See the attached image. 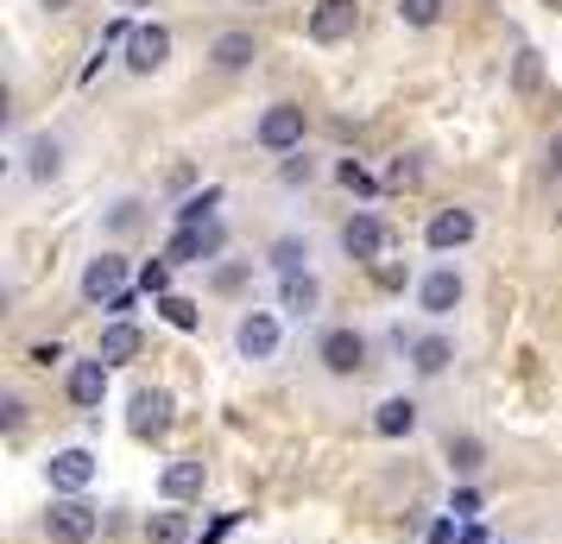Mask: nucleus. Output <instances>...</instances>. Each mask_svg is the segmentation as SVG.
<instances>
[{
    "label": "nucleus",
    "mask_w": 562,
    "mask_h": 544,
    "mask_svg": "<svg viewBox=\"0 0 562 544\" xmlns=\"http://www.w3.org/2000/svg\"><path fill=\"white\" fill-rule=\"evenodd\" d=\"M254 140L266 146V153H297V146H304V108L297 102H272L266 114H259Z\"/></svg>",
    "instance_id": "obj_1"
},
{
    "label": "nucleus",
    "mask_w": 562,
    "mask_h": 544,
    "mask_svg": "<svg viewBox=\"0 0 562 544\" xmlns=\"http://www.w3.org/2000/svg\"><path fill=\"white\" fill-rule=\"evenodd\" d=\"M95 525H102L95 507L70 493V500H57L52 513H45V539H52V544H89V539H95Z\"/></svg>",
    "instance_id": "obj_2"
},
{
    "label": "nucleus",
    "mask_w": 562,
    "mask_h": 544,
    "mask_svg": "<svg viewBox=\"0 0 562 544\" xmlns=\"http://www.w3.org/2000/svg\"><path fill=\"white\" fill-rule=\"evenodd\" d=\"M127 431H133L139 443H158V437H165V431H171V392H158V387H139V392H133Z\"/></svg>",
    "instance_id": "obj_3"
},
{
    "label": "nucleus",
    "mask_w": 562,
    "mask_h": 544,
    "mask_svg": "<svg viewBox=\"0 0 562 544\" xmlns=\"http://www.w3.org/2000/svg\"><path fill=\"white\" fill-rule=\"evenodd\" d=\"M355 26H360L355 0H316V7H310V38H316V45H341Z\"/></svg>",
    "instance_id": "obj_4"
},
{
    "label": "nucleus",
    "mask_w": 562,
    "mask_h": 544,
    "mask_svg": "<svg viewBox=\"0 0 562 544\" xmlns=\"http://www.w3.org/2000/svg\"><path fill=\"white\" fill-rule=\"evenodd\" d=\"M121 291H127V259L121 254H102V259L82 266V298H89V304H114Z\"/></svg>",
    "instance_id": "obj_5"
},
{
    "label": "nucleus",
    "mask_w": 562,
    "mask_h": 544,
    "mask_svg": "<svg viewBox=\"0 0 562 544\" xmlns=\"http://www.w3.org/2000/svg\"><path fill=\"white\" fill-rule=\"evenodd\" d=\"M316 355H323V367H329V374H341V380H348V374H360V367H367V336H360V330H329V336L316 342Z\"/></svg>",
    "instance_id": "obj_6"
},
{
    "label": "nucleus",
    "mask_w": 562,
    "mask_h": 544,
    "mask_svg": "<svg viewBox=\"0 0 562 544\" xmlns=\"http://www.w3.org/2000/svg\"><path fill=\"white\" fill-rule=\"evenodd\" d=\"M234 348H240L247 362H266V355L279 348V317L272 311H247L240 317V330H234Z\"/></svg>",
    "instance_id": "obj_7"
},
{
    "label": "nucleus",
    "mask_w": 562,
    "mask_h": 544,
    "mask_svg": "<svg viewBox=\"0 0 562 544\" xmlns=\"http://www.w3.org/2000/svg\"><path fill=\"white\" fill-rule=\"evenodd\" d=\"M424 241H430L436 254H449V247H468V241H474V215H468V209H436L430 229H424Z\"/></svg>",
    "instance_id": "obj_8"
},
{
    "label": "nucleus",
    "mask_w": 562,
    "mask_h": 544,
    "mask_svg": "<svg viewBox=\"0 0 562 544\" xmlns=\"http://www.w3.org/2000/svg\"><path fill=\"white\" fill-rule=\"evenodd\" d=\"M417 304H424L430 317H449V311H456V304H461V273H456V266H436L430 279L417 286Z\"/></svg>",
    "instance_id": "obj_9"
},
{
    "label": "nucleus",
    "mask_w": 562,
    "mask_h": 544,
    "mask_svg": "<svg viewBox=\"0 0 562 544\" xmlns=\"http://www.w3.org/2000/svg\"><path fill=\"white\" fill-rule=\"evenodd\" d=\"M171 57V32L165 26H133V38H127V64L146 77V70H158Z\"/></svg>",
    "instance_id": "obj_10"
},
{
    "label": "nucleus",
    "mask_w": 562,
    "mask_h": 544,
    "mask_svg": "<svg viewBox=\"0 0 562 544\" xmlns=\"http://www.w3.org/2000/svg\"><path fill=\"white\" fill-rule=\"evenodd\" d=\"M341 247H348L355 259H380L385 254V222H380V215H367V209H360V215H348Z\"/></svg>",
    "instance_id": "obj_11"
},
{
    "label": "nucleus",
    "mask_w": 562,
    "mask_h": 544,
    "mask_svg": "<svg viewBox=\"0 0 562 544\" xmlns=\"http://www.w3.org/2000/svg\"><path fill=\"white\" fill-rule=\"evenodd\" d=\"M222 241H228L222 222H209V229H178V234H171V259H183V266L196 259V266H203V259L222 254Z\"/></svg>",
    "instance_id": "obj_12"
},
{
    "label": "nucleus",
    "mask_w": 562,
    "mask_h": 544,
    "mask_svg": "<svg viewBox=\"0 0 562 544\" xmlns=\"http://www.w3.org/2000/svg\"><path fill=\"white\" fill-rule=\"evenodd\" d=\"M108 399V362L95 355V362H77L70 367V406H82V412H95Z\"/></svg>",
    "instance_id": "obj_13"
},
{
    "label": "nucleus",
    "mask_w": 562,
    "mask_h": 544,
    "mask_svg": "<svg viewBox=\"0 0 562 544\" xmlns=\"http://www.w3.org/2000/svg\"><path fill=\"white\" fill-rule=\"evenodd\" d=\"M89 481H95V456H89V449H57L52 456V488L82 493Z\"/></svg>",
    "instance_id": "obj_14"
},
{
    "label": "nucleus",
    "mask_w": 562,
    "mask_h": 544,
    "mask_svg": "<svg viewBox=\"0 0 562 544\" xmlns=\"http://www.w3.org/2000/svg\"><path fill=\"white\" fill-rule=\"evenodd\" d=\"M209 57H215L222 70H247V64L259 57V38H254V32H240V26H234V32H215Z\"/></svg>",
    "instance_id": "obj_15"
},
{
    "label": "nucleus",
    "mask_w": 562,
    "mask_h": 544,
    "mask_svg": "<svg viewBox=\"0 0 562 544\" xmlns=\"http://www.w3.org/2000/svg\"><path fill=\"white\" fill-rule=\"evenodd\" d=\"M158 493H165V500H196V493H203V463H171L158 475Z\"/></svg>",
    "instance_id": "obj_16"
},
{
    "label": "nucleus",
    "mask_w": 562,
    "mask_h": 544,
    "mask_svg": "<svg viewBox=\"0 0 562 544\" xmlns=\"http://www.w3.org/2000/svg\"><path fill=\"white\" fill-rule=\"evenodd\" d=\"M279 298H284V311L310 317L316 311V298H323V286H316L310 273H279Z\"/></svg>",
    "instance_id": "obj_17"
},
{
    "label": "nucleus",
    "mask_w": 562,
    "mask_h": 544,
    "mask_svg": "<svg viewBox=\"0 0 562 544\" xmlns=\"http://www.w3.org/2000/svg\"><path fill=\"white\" fill-rule=\"evenodd\" d=\"M373 431H380V437H411V431H417V406H411V399H385L380 412H373Z\"/></svg>",
    "instance_id": "obj_18"
},
{
    "label": "nucleus",
    "mask_w": 562,
    "mask_h": 544,
    "mask_svg": "<svg viewBox=\"0 0 562 544\" xmlns=\"http://www.w3.org/2000/svg\"><path fill=\"white\" fill-rule=\"evenodd\" d=\"M26 171H32V178H57V171H64V140L38 133V140L26 146Z\"/></svg>",
    "instance_id": "obj_19"
},
{
    "label": "nucleus",
    "mask_w": 562,
    "mask_h": 544,
    "mask_svg": "<svg viewBox=\"0 0 562 544\" xmlns=\"http://www.w3.org/2000/svg\"><path fill=\"white\" fill-rule=\"evenodd\" d=\"M449 362H456V348H449L442 336H424V342H411V367H417L424 380H436V374H442Z\"/></svg>",
    "instance_id": "obj_20"
},
{
    "label": "nucleus",
    "mask_w": 562,
    "mask_h": 544,
    "mask_svg": "<svg viewBox=\"0 0 562 544\" xmlns=\"http://www.w3.org/2000/svg\"><path fill=\"white\" fill-rule=\"evenodd\" d=\"M133 355H139V330H133V323H108L102 362H108V367H121V362H133Z\"/></svg>",
    "instance_id": "obj_21"
},
{
    "label": "nucleus",
    "mask_w": 562,
    "mask_h": 544,
    "mask_svg": "<svg viewBox=\"0 0 562 544\" xmlns=\"http://www.w3.org/2000/svg\"><path fill=\"white\" fill-rule=\"evenodd\" d=\"M537 89H543V57L525 45V52H518V64H512V96H537Z\"/></svg>",
    "instance_id": "obj_22"
},
{
    "label": "nucleus",
    "mask_w": 562,
    "mask_h": 544,
    "mask_svg": "<svg viewBox=\"0 0 562 544\" xmlns=\"http://www.w3.org/2000/svg\"><path fill=\"white\" fill-rule=\"evenodd\" d=\"M146 544H190V519L183 513H153L146 519Z\"/></svg>",
    "instance_id": "obj_23"
},
{
    "label": "nucleus",
    "mask_w": 562,
    "mask_h": 544,
    "mask_svg": "<svg viewBox=\"0 0 562 544\" xmlns=\"http://www.w3.org/2000/svg\"><path fill=\"white\" fill-rule=\"evenodd\" d=\"M215 203H222V190L209 184L203 197H190V203L178 209V229H209V222H215Z\"/></svg>",
    "instance_id": "obj_24"
},
{
    "label": "nucleus",
    "mask_w": 562,
    "mask_h": 544,
    "mask_svg": "<svg viewBox=\"0 0 562 544\" xmlns=\"http://www.w3.org/2000/svg\"><path fill=\"white\" fill-rule=\"evenodd\" d=\"M481 437H449V463H456V475H474L481 468Z\"/></svg>",
    "instance_id": "obj_25"
},
{
    "label": "nucleus",
    "mask_w": 562,
    "mask_h": 544,
    "mask_svg": "<svg viewBox=\"0 0 562 544\" xmlns=\"http://www.w3.org/2000/svg\"><path fill=\"white\" fill-rule=\"evenodd\" d=\"M398 20L405 26H436L442 20V0H398Z\"/></svg>",
    "instance_id": "obj_26"
},
{
    "label": "nucleus",
    "mask_w": 562,
    "mask_h": 544,
    "mask_svg": "<svg viewBox=\"0 0 562 544\" xmlns=\"http://www.w3.org/2000/svg\"><path fill=\"white\" fill-rule=\"evenodd\" d=\"M139 291L171 298V259H146V266H139Z\"/></svg>",
    "instance_id": "obj_27"
},
{
    "label": "nucleus",
    "mask_w": 562,
    "mask_h": 544,
    "mask_svg": "<svg viewBox=\"0 0 562 544\" xmlns=\"http://www.w3.org/2000/svg\"><path fill=\"white\" fill-rule=\"evenodd\" d=\"M304 259H310V247H297V241H279V247H272V266H279V273H304Z\"/></svg>",
    "instance_id": "obj_28"
},
{
    "label": "nucleus",
    "mask_w": 562,
    "mask_h": 544,
    "mask_svg": "<svg viewBox=\"0 0 562 544\" xmlns=\"http://www.w3.org/2000/svg\"><path fill=\"white\" fill-rule=\"evenodd\" d=\"M373 279H380V291H405V266H398V259H373Z\"/></svg>",
    "instance_id": "obj_29"
},
{
    "label": "nucleus",
    "mask_w": 562,
    "mask_h": 544,
    "mask_svg": "<svg viewBox=\"0 0 562 544\" xmlns=\"http://www.w3.org/2000/svg\"><path fill=\"white\" fill-rule=\"evenodd\" d=\"M158 311H165V323H178V330H196V304L190 298H165Z\"/></svg>",
    "instance_id": "obj_30"
},
{
    "label": "nucleus",
    "mask_w": 562,
    "mask_h": 544,
    "mask_svg": "<svg viewBox=\"0 0 562 544\" xmlns=\"http://www.w3.org/2000/svg\"><path fill=\"white\" fill-rule=\"evenodd\" d=\"M385 178L398 184V190H405V184H417V153H405V158H392V171H385Z\"/></svg>",
    "instance_id": "obj_31"
},
{
    "label": "nucleus",
    "mask_w": 562,
    "mask_h": 544,
    "mask_svg": "<svg viewBox=\"0 0 562 544\" xmlns=\"http://www.w3.org/2000/svg\"><path fill=\"white\" fill-rule=\"evenodd\" d=\"M474 513H481V493L461 488V493H456V507H449V519H474Z\"/></svg>",
    "instance_id": "obj_32"
},
{
    "label": "nucleus",
    "mask_w": 562,
    "mask_h": 544,
    "mask_svg": "<svg viewBox=\"0 0 562 544\" xmlns=\"http://www.w3.org/2000/svg\"><path fill=\"white\" fill-rule=\"evenodd\" d=\"M341 184H348V190H373V178H367V171H360L355 158H348V165H341Z\"/></svg>",
    "instance_id": "obj_33"
},
{
    "label": "nucleus",
    "mask_w": 562,
    "mask_h": 544,
    "mask_svg": "<svg viewBox=\"0 0 562 544\" xmlns=\"http://www.w3.org/2000/svg\"><path fill=\"white\" fill-rule=\"evenodd\" d=\"M284 184H310V158H284Z\"/></svg>",
    "instance_id": "obj_34"
},
{
    "label": "nucleus",
    "mask_w": 562,
    "mask_h": 544,
    "mask_svg": "<svg viewBox=\"0 0 562 544\" xmlns=\"http://www.w3.org/2000/svg\"><path fill=\"white\" fill-rule=\"evenodd\" d=\"M20 412H26L20 399H0V424H7V431H20Z\"/></svg>",
    "instance_id": "obj_35"
},
{
    "label": "nucleus",
    "mask_w": 562,
    "mask_h": 544,
    "mask_svg": "<svg viewBox=\"0 0 562 544\" xmlns=\"http://www.w3.org/2000/svg\"><path fill=\"white\" fill-rule=\"evenodd\" d=\"M32 362L52 367V362H64V348H57V342H38V348H32Z\"/></svg>",
    "instance_id": "obj_36"
},
{
    "label": "nucleus",
    "mask_w": 562,
    "mask_h": 544,
    "mask_svg": "<svg viewBox=\"0 0 562 544\" xmlns=\"http://www.w3.org/2000/svg\"><path fill=\"white\" fill-rule=\"evenodd\" d=\"M133 304H139V298H133V291H121V298L108 304V311H114V323H127V317H133Z\"/></svg>",
    "instance_id": "obj_37"
},
{
    "label": "nucleus",
    "mask_w": 562,
    "mask_h": 544,
    "mask_svg": "<svg viewBox=\"0 0 562 544\" xmlns=\"http://www.w3.org/2000/svg\"><path fill=\"white\" fill-rule=\"evenodd\" d=\"M430 544H456V519H442V525L430 532Z\"/></svg>",
    "instance_id": "obj_38"
},
{
    "label": "nucleus",
    "mask_w": 562,
    "mask_h": 544,
    "mask_svg": "<svg viewBox=\"0 0 562 544\" xmlns=\"http://www.w3.org/2000/svg\"><path fill=\"white\" fill-rule=\"evenodd\" d=\"M456 544H486V532H481V525H468V532H461Z\"/></svg>",
    "instance_id": "obj_39"
},
{
    "label": "nucleus",
    "mask_w": 562,
    "mask_h": 544,
    "mask_svg": "<svg viewBox=\"0 0 562 544\" xmlns=\"http://www.w3.org/2000/svg\"><path fill=\"white\" fill-rule=\"evenodd\" d=\"M550 165H557V171H562V133H557V140H550Z\"/></svg>",
    "instance_id": "obj_40"
},
{
    "label": "nucleus",
    "mask_w": 562,
    "mask_h": 544,
    "mask_svg": "<svg viewBox=\"0 0 562 544\" xmlns=\"http://www.w3.org/2000/svg\"><path fill=\"white\" fill-rule=\"evenodd\" d=\"M45 7H52V13H64V7H77V0H45Z\"/></svg>",
    "instance_id": "obj_41"
},
{
    "label": "nucleus",
    "mask_w": 562,
    "mask_h": 544,
    "mask_svg": "<svg viewBox=\"0 0 562 544\" xmlns=\"http://www.w3.org/2000/svg\"><path fill=\"white\" fill-rule=\"evenodd\" d=\"M127 7H146V0H127Z\"/></svg>",
    "instance_id": "obj_42"
},
{
    "label": "nucleus",
    "mask_w": 562,
    "mask_h": 544,
    "mask_svg": "<svg viewBox=\"0 0 562 544\" xmlns=\"http://www.w3.org/2000/svg\"><path fill=\"white\" fill-rule=\"evenodd\" d=\"M550 7H562V0H550Z\"/></svg>",
    "instance_id": "obj_43"
}]
</instances>
